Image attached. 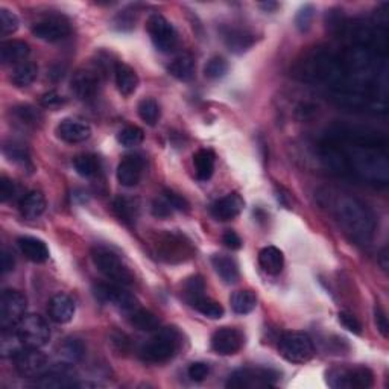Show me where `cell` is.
<instances>
[{
	"mask_svg": "<svg viewBox=\"0 0 389 389\" xmlns=\"http://www.w3.org/2000/svg\"><path fill=\"white\" fill-rule=\"evenodd\" d=\"M336 214L339 222L354 239L368 240L371 238L374 224L371 214L364 204L351 198H342L336 204Z\"/></svg>",
	"mask_w": 389,
	"mask_h": 389,
	"instance_id": "1",
	"label": "cell"
},
{
	"mask_svg": "<svg viewBox=\"0 0 389 389\" xmlns=\"http://www.w3.org/2000/svg\"><path fill=\"white\" fill-rule=\"evenodd\" d=\"M179 347V333L175 327L158 329L157 335L140 349V357L148 364H164L175 356Z\"/></svg>",
	"mask_w": 389,
	"mask_h": 389,
	"instance_id": "2",
	"label": "cell"
},
{
	"mask_svg": "<svg viewBox=\"0 0 389 389\" xmlns=\"http://www.w3.org/2000/svg\"><path fill=\"white\" fill-rule=\"evenodd\" d=\"M154 253L157 259L166 263H181L190 260L194 249L192 242L179 233H163L154 242Z\"/></svg>",
	"mask_w": 389,
	"mask_h": 389,
	"instance_id": "3",
	"label": "cell"
},
{
	"mask_svg": "<svg viewBox=\"0 0 389 389\" xmlns=\"http://www.w3.org/2000/svg\"><path fill=\"white\" fill-rule=\"evenodd\" d=\"M92 259L97 271L105 275L108 280L122 284V286H128V284L134 283L133 273L122 262L121 257L114 251H111V249L96 247L92 251Z\"/></svg>",
	"mask_w": 389,
	"mask_h": 389,
	"instance_id": "4",
	"label": "cell"
},
{
	"mask_svg": "<svg viewBox=\"0 0 389 389\" xmlns=\"http://www.w3.org/2000/svg\"><path fill=\"white\" fill-rule=\"evenodd\" d=\"M279 351L288 362L305 364L314 357L315 347L305 333L288 331L279 340Z\"/></svg>",
	"mask_w": 389,
	"mask_h": 389,
	"instance_id": "5",
	"label": "cell"
},
{
	"mask_svg": "<svg viewBox=\"0 0 389 389\" xmlns=\"http://www.w3.org/2000/svg\"><path fill=\"white\" fill-rule=\"evenodd\" d=\"M280 374L271 370V368H240L236 370L227 381V388L234 389H254V388H269L277 384Z\"/></svg>",
	"mask_w": 389,
	"mask_h": 389,
	"instance_id": "6",
	"label": "cell"
},
{
	"mask_svg": "<svg viewBox=\"0 0 389 389\" xmlns=\"http://www.w3.org/2000/svg\"><path fill=\"white\" fill-rule=\"evenodd\" d=\"M327 384L335 389H366L373 386L374 376L366 366L333 368L327 373Z\"/></svg>",
	"mask_w": 389,
	"mask_h": 389,
	"instance_id": "7",
	"label": "cell"
},
{
	"mask_svg": "<svg viewBox=\"0 0 389 389\" xmlns=\"http://www.w3.org/2000/svg\"><path fill=\"white\" fill-rule=\"evenodd\" d=\"M27 300L22 292L6 289L0 295V325L2 329L17 327L26 316Z\"/></svg>",
	"mask_w": 389,
	"mask_h": 389,
	"instance_id": "8",
	"label": "cell"
},
{
	"mask_svg": "<svg viewBox=\"0 0 389 389\" xmlns=\"http://www.w3.org/2000/svg\"><path fill=\"white\" fill-rule=\"evenodd\" d=\"M146 29H148L152 43L160 52L171 53L172 51H175L178 45V34L169 20H166L160 14H152L148 18Z\"/></svg>",
	"mask_w": 389,
	"mask_h": 389,
	"instance_id": "9",
	"label": "cell"
},
{
	"mask_svg": "<svg viewBox=\"0 0 389 389\" xmlns=\"http://www.w3.org/2000/svg\"><path fill=\"white\" fill-rule=\"evenodd\" d=\"M17 331L29 349H41L51 340L49 324L40 315H26L17 324Z\"/></svg>",
	"mask_w": 389,
	"mask_h": 389,
	"instance_id": "10",
	"label": "cell"
},
{
	"mask_svg": "<svg viewBox=\"0 0 389 389\" xmlns=\"http://www.w3.org/2000/svg\"><path fill=\"white\" fill-rule=\"evenodd\" d=\"M95 297L101 303L113 304L116 308L122 309L123 312H133L138 308V303L133 294H129L128 290L122 289V284H105L101 283L95 286Z\"/></svg>",
	"mask_w": 389,
	"mask_h": 389,
	"instance_id": "11",
	"label": "cell"
},
{
	"mask_svg": "<svg viewBox=\"0 0 389 389\" xmlns=\"http://www.w3.org/2000/svg\"><path fill=\"white\" fill-rule=\"evenodd\" d=\"M16 360V370L22 377L26 379H38L43 376L49 368L47 357L38 349H25Z\"/></svg>",
	"mask_w": 389,
	"mask_h": 389,
	"instance_id": "12",
	"label": "cell"
},
{
	"mask_svg": "<svg viewBox=\"0 0 389 389\" xmlns=\"http://www.w3.org/2000/svg\"><path fill=\"white\" fill-rule=\"evenodd\" d=\"M245 344V335L234 327H222L213 333L212 349L221 356H233Z\"/></svg>",
	"mask_w": 389,
	"mask_h": 389,
	"instance_id": "13",
	"label": "cell"
},
{
	"mask_svg": "<svg viewBox=\"0 0 389 389\" xmlns=\"http://www.w3.org/2000/svg\"><path fill=\"white\" fill-rule=\"evenodd\" d=\"M32 34L47 43H55L68 37L71 25L62 17H47L32 25Z\"/></svg>",
	"mask_w": 389,
	"mask_h": 389,
	"instance_id": "14",
	"label": "cell"
},
{
	"mask_svg": "<svg viewBox=\"0 0 389 389\" xmlns=\"http://www.w3.org/2000/svg\"><path fill=\"white\" fill-rule=\"evenodd\" d=\"M75 380L76 373L71 364H57L49 366L36 385L40 388H72L78 386Z\"/></svg>",
	"mask_w": 389,
	"mask_h": 389,
	"instance_id": "15",
	"label": "cell"
},
{
	"mask_svg": "<svg viewBox=\"0 0 389 389\" xmlns=\"http://www.w3.org/2000/svg\"><path fill=\"white\" fill-rule=\"evenodd\" d=\"M99 86L101 78L96 71L82 68V71L75 72L72 78V92L79 101L95 99L97 92H99Z\"/></svg>",
	"mask_w": 389,
	"mask_h": 389,
	"instance_id": "16",
	"label": "cell"
},
{
	"mask_svg": "<svg viewBox=\"0 0 389 389\" xmlns=\"http://www.w3.org/2000/svg\"><path fill=\"white\" fill-rule=\"evenodd\" d=\"M57 136L66 143H82L92 136L90 125L78 119H64L58 123Z\"/></svg>",
	"mask_w": 389,
	"mask_h": 389,
	"instance_id": "17",
	"label": "cell"
},
{
	"mask_svg": "<svg viewBox=\"0 0 389 389\" xmlns=\"http://www.w3.org/2000/svg\"><path fill=\"white\" fill-rule=\"evenodd\" d=\"M145 168L143 158L138 155L125 157L117 166V179L125 187H134L142 178V172Z\"/></svg>",
	"mask_w": 389,
	"mask_h": 389,
	"instance_id": "18",
	"label": "cell"
},
{
	"mask_svg": "<svg viewBox=\"0 0 389 389\" xmlns=\"http://www.w3.org/2000/svg\"><path fill=\"white\" fill-rule=\"evenodd\" d=\"M243 199L239 197L238 193H230L227 197L218 199L216 203L212 205V214L218 221H231L234 218H238L240 212L243 210Z\"/></svg>",
	"mask_w": 389,
	"mask_h": 389,
	"instance_id": "19",
	"label": "cell"
},
{
	"mask_svg": "<svg viewBox=\"0 0 389 389\" xmlns=\"http://www.w3.org/2000/svg\"><path fill=\"white\" fill-rule=\"evenodd\" d=\"M224 41L228 47V51L233 53H243L248 49H251L255 43V36L247 29H239V27H227L222 32Z\"/></svg>",
	"mask_w": 389,
	"mask_h": 389,
	"instance_id": "20",
	"label": "cell"
},
{
	"mask_svg": "<svg viewBox=\"0 0 389 389\" xmlns=\"http://www.w3.org/2000/svg\"><path fill=\"white\" fill-rule=\"evenodd\" d=\"M49 316L57 324L71 323L75 316V301L66 294L55 295L49 303Z\"/></svg>",
	"mask_w": 389,
	"mask_h": 389,
	"instance_id": "21",
	"label": "cell"
},
{
	"mask_svg": "<svg viewBox=\"0 0 389 389\" xmlns=\"http://www.w3.org/2000/svg\"><path fill=\"white\" fill-rule=\"evenodd\" d=\"M29 52V45L22 40L3 41V43L0 45V61H2L3 64H17V62L22 64V61L26 60Z\"/></svg>",
	"mask_w": 389,
	"mask_h": 389,
	"instance_id": "22",
	"label": "cell"
},
{
	"mask_svg": "<svg viewBox=\"0 0 389 389\" xmlns=\"http://www.w3.org/2000/svg\"><path fill=\"white\" fill-rule=\"evenodd\" d=\"M17 243L20 251H22V254L27 260H31L34 263H43L49 259V249L43 240L25 236V238H20Z\"/></svg>",
	"mask_w": 389,
	"mask_h": 389,
	"instance_id": "23",
	"label": "cell"
},
{
	"mask_svg": "<svg viewBox=\"0 0 389 389\" xmlns=\"http://www.w3.org/2000/svg\"><path fill=\"white\" fill-rule=\"evenodd\" d=\"M25 349L27 347L22 336L18 335L17 329H2V335H0V354H2V357L16 359Z\"/></svg>",
	"mask_w": 389,
	"mask_h": 389,
	"instance_id": "24",
	"label": "cell"
},
{
	"mask_svg": "<svg viewBox=\"0 0 389 389\" xmlns=\"http://www.w3.org/2000/svg\"><path fill=\"white\" fill-rule=\"evenodd\" d=\"M20 213L26 219H37L46 210V198L41 192H29L20 201Z\"/></svg>",
	"mask_w": 389,
	"mask_h": 389,
	"instance_id": "25",
	"label": "cell"
},
{
	"mask_svg": "<svg viewBox=\"0 0 389 389\" xmlns=\"http://www.w3.org/2000/svg\"><path fill=\"white\" fill-rule=\"evenodd\" d=\"M114 73L117 90H119L123 96L134 95L138 87V75L136 73L134 68L129 67L128 64H123V62H119V64L116 66Z\"/></svg>",
	"mask_w": 389,
	"mask_h": 389,
	"instance_id": "26",
	"label": "cell"
},
{
	"mask_svg": "<svg viewBox=\"0 0 389 389\" xmlns=\"http://www.w3.org/2000/svg\"><path fill=\"white\" fill-rule=\"evenodd\" d=\"M213 268L216 271V274L224 280L227 284H234L239 280V268L231 257L224 254H214L212 257Z\"/></svg>",
	"mask_w": 389,
	"mask_h": 389,
	"instance_id": "27",
	"label": "cell"
},
{
	"mask_svg": "<svg viewBox=\"0 0 389 389\" xmlns=\"http://www.w3.org/2000/svg\"><path fill=\"white\" fill-rule=\"evenodd\" d=\"M113 210L116 213V216L119 218L123 224L133 225L136 224V221L138 218L140 207H138L137 199L128 197H117L113 203Z\"/></svg>",
	"mask_w": 389,
	"mask_h": 389,
	"instance_id": "28",
	"label": "cell"
},
{
	"mask_svg": "<svg viewBox=\"0 0 389 389\" xmlns=\"http://www.w3.org/2000/svg\"><path fill=\"white\" fill-rule=\"evenodd\" d=\"M259 263L266 274L279 275L284 266V255L279 248L266 247L259 253Z\"/></svg>",
	"mask_w": 389,
	"mask_h": 389,
	"instance_id": "29",
	"label": "cell"
},
{
	"mask_svg": "<svg viewBox=\"0 0 389 389\" xmlns=\"http://www.w3.org/2000/svg\"><path fill=\"white\" fill-rule=\"evenodd\" d=\"M214 163H216V157H214L213 151L210 149H201L193 155V166L194 173L199 181H208L214 172Z\"/></svg>",
	"mask_w": 389,
	"mask_h": 389,
	"instance_id": "30",
	"label": "cell"
},
{
	"mask_svg": "<svg viewBox=\"0 0 389 389\" xmlns=\"http://www.w3.org/2000/svg\"><path fill=\"white\" fill-rule=\"evenodd\" d=\"M169 73L179 81H192L194 76V60L192 55L183 53L169 64Z\"/></svg>",
	"mask_w": 389,
	"mask_h": 389,
	"instance_id": "31",
	"label": "cell"
},
{
	"mask_svg": "<svg viewBox=\"0 0 389 389\" xmlns=\"http://www.w3.org/2000/svg\"><path fill=\"white\" fill-rule=\"evenodd\" d=\"M129 323L134 325L137 330L142 331H155L160 329V319L157 315L145 309H134L129 312Z\"/></svg>",
	"mask_w": 389,
	"mask_h": 389,
	"instance_id": "32",
	"label": "cell"
},
{
	"mask_svg": "<svg viewBox=\"0 0 389 389\" xmlns=\"http://www.w3.org/2000/svg\"><path fill=\"white\" fill-rule=\"evenodd\" d=\"M38 76V67L34 62H22L11 75V82L18 88L29 87Z\"/></svg>",
	"mask_w": 389,
	"mask_h": 389,
	"instance_id": "33",
	"label": "cell"
},
{
	"mask_svg": "<svg viewBox=\"0 0 389 389\" xmlns=\"http://www.w3.org/2000/svg\"><path fill=\"white\" fill-rule=\"evenodd\" d=\"M231 309L239 315H247L251 314L257 305V295L253 290H238L234 292L230 298Z\"/></svg>",
	"mask_w": 389,
	"mask_h": 389,
	"instance_id": "34",
	"label": "cell"
},
{
	"mask_svg": "<svg viewBox=\"0 0 389 389\" xmlns=\"http://www.w3.org/2000/svg\"><path fill=\"white\" fill-rule=\"evenodd\" d=\"M190 305L194 310H198L201 315H204L210 319H221L225 314L224 308H222L218 301H214L205 295L199 297L198 300H194Z\"/></svg>",
	"mask_w": 389,
	"mask_h": 389,
	"instance_id": "35",
	"label": "cell"
},
{
	"mask_svg": "<svg viewBox=\"0 0 389 389\" xmlns=\"http://www.w3.org/2000/svg\"><path fill=\"white\" fill-rule=\"evenodd\" d=\"M73 168L78 175L84 178H92L99 172V160L92 154H82L75 157Z\"/></svg>",
	"mask_w": 389,
	"mask_h": 389,
	"instance_id": "36",
	"label": "cell"
},
{
	"mask_svg": "<svg viewBox=\"0 0 389 389\" xmlns=\"http://www.w3.org/2000/svg\"><path fill=\"white\" fill-rule=\"evenodd\" d=\"M137 111H138V116H140V119L145 123L151 125V127H154L160 119V105L155 99H152V97H145V99L138 102Z\"/></svg>",
	"mask_w": 389,
	"mask_h": 389,
	"instance_id": "37",
	"label": "cell"
},
{
	"mask_svg": "<svg viewBox=\"0 0 389 389\" xmlns=\"http://www.w3.org/2000/svg\"><path fill=\"white\" fill-rule=\"evenodd\" d=\"M11 114L23 127H37L38 122L41 121V114L31 105H18L16 108H11Z\"/></svg>",
	"mask_w": 389,
	"mask_h": 389,
	"instance_id": "38",
	"label": "cell"
},
{
	"mask_svg": "<svg viewBox=\"0 0 389 389\" xmlns=\"http://www.w3.org/2000/svg\"><path fill=\"white\" fill-rule=\"evenodd\" d=\"M204 290H205V283L203 280V277H199V275L190 277V279L184 283L186 301L192 304L194 300H198L199 297L204 295Z\"/></svg>",
	"mask_w": 389,
	"mask_h": 389,
	"instance_id": "39",
	"label": "cell"
},
{
	"mask_svg": "<svg viewBox=\"0 0 389 389\" xmlns=\"http://www.w3.org/2000/svg\"><path fill=\"white\" fill-rule=\"evenodd\" d=\"M117 142L125 148H133L143 142V131L137 127H125L117 134Z\"/></svg>",
	"mask_w": 389,
	"mask_h": 389,
	"instance_id": "40",
	"label": "cell"
},
{
	"mask_svg": "<svg viewBox=\"0 0 389 389\" xmlns=\"http://www.w3.org/2000/svg\"><path fill=\"white\" fill-rule=\"evenodd\" d=\"M18 17L12 11L0 8V36L8 37L18 29Z\"/></svg>",
	"mask_w": 389,
	"mask_h": 389,
	"instance_id": "41",
	"label": "cell"
},
{
	"mask_svg": "<svg viewBox=\"0 0 389 389\" xmlns=\"http://www.w3.org/2000/svg\"><path fill=\"white\" fill-rule=\"evenodd\" d=\"M228 72V62L221 57H213L207 61L204 73L208 79H219Z\"/></svg>",
	"mask_w": 389,
	"mask_h": 389,
	"instance_id": "42",
	"label": "cell"
},
{
	"mask_svg": "<svg viewBox=\"0 0 389 389\" xmlns=\"http://www.w3.org/2000/svg\"><path fill=\"white\" fill-rule=\"evenodd\" d=\"M61 353L68 360H81L86 354V347L79 339H67L61 347Z\"/></svg>",
	"mask_w": 389,
	"mask_h": 389,
	"instance_id": "43",
	"label": "cell"
},
{
	"mask_svg": "<svg viewBox=\"0 0 389 389\" xmlns=\"http://www.w3.org/2000/svg\"><path fill=\"white\" fill-rule=\"evenodd\" d=\"M315 18V8L312 5H304L303 8L298 11L295 17V25L300 32H308Z\"/></svg>",
	"mask_w": 389,
	"mask_h": 389,
	"instance_id": "44",
	"label": "cell"
},
{
	"mask_svg": "<svg viewBox=\"0 0 389 389\" xmlns=\"http://www.w3.org/2000/svg\"><path fill=\"white\" fill-rule=\"evenodd\" d=\"M3 154L8 157L10 162H16V163H25L27 162V158H29L23 146L17 143H6L3 146Z\"/></svg>",
	"mask_w": 389,
	"mask_h": 389,
	"instance_id": "45",
	"label": "cell"
},
{
	"mask_svg": "<svg viewBox=\"0 0 389 389\" xmlns=\"http://www.w3.org/2000/svg\"><path fill=\"white\" fill-rule=\"evenodd\" d=\"M339 323L344 325V327L354 333V335H362V324L359 323V319L354 316L350 312H339Z\"/></svg>",
	"mask_w": 389,
	"mask_h": 389,
	"instance_id": "46",
	"label": "cell"
},
{
	"mask_svg": "<svg viewBox=\"0 0 389 389\" xmlns=\"http://www.w3.org/2000/svg\"><path fill=\"white\" fill-rule=\"evenodd\" d=\"M163 198L168 201L173 210H178V212L189 210V203H187L186 198H183L181 194H178L175 192H172V190H164Z\"/></svg>",
	"mask_w": 389,
	"mask_h": 389,
	"instance_id": "47",
	"label": "cell"
},
{
	"mask_svg": "<svg viewBox=\"0 0 389 389\" xmlns=\"http://www.w3.org/2000/svg\"><path fill=\"white\" fill-rule=\"evenodd\" d=\"M187 374L193 381H203L210 374V366L204 362H193L187 370Z\"/></svg>",
	"mask_w": 389,
	"mask_h": 389,
	"instance_id": "48",
	"label": "cell"
},
{
	"mask_svg": "<svg viewBox=\"0 0 389 389\" xmlns=\"http://www.w3.org/2000/svg\"><path fill=\"white\" fill-rule=\"evenodd\" d=\"M16 190V184H14L12 179L8 177L0 178V199H2V203H8L10 199H12Z\"/></svg>",
	"mask_w": 389,
	"mask_h": 389,
	"instance_id": "49",
	"label": "cell"
},
{
	"mask_svg": "<svg viewBox=\"0 0 389 389\" xmlns=\"http://www.w3.org/2000/svg\"><path fill=\"white\" fill-rule=\"evenodd\" d=\"M152 213H154L155 218L166 219V218H169L171 214L173 213V208L171 207V204L168 203V201H166L164 198H162V199L154 201V204H152Z\"/></svg>",
	"mask_w": 389,
	"mask_h": 389,
	"instance_id": "50",
	"label": "cell"
},
{
	"mask_svg": "<svg viewBox=\"0 0 389 389\" xmlns=\"http://www.w3.org/2000/svg\"><path fill=\"white\" fill-rule=\"evenodd\" d=\"M374 319H376L377 330L381 333V336L388 338L389 336V323H388L386 314L380 305H376V309H374Z\"/></svg>",
	"mask_w": 389,
	"mask_h": 389,
	"instance_id": "51",
	"label": "cell"
},
{
	"mask_svg": "<svg viewBox=\"0 0 389 389\" xmlns=\"http://www.w3.org/2000/svg\"><path fill=\"white\" fill-rule=\"evenodd\" d=\"M64 102H66L64 97L60 96L57 92H49L40 97V103L45 108H58Z\"/></svg>",
	"mask_w": 389,
	"mask_h": 389,
	"instance_id": "52",
	"label": "cell"
},
{
	"mask_svg": "<svg viewBox=\"0 0 389 389\" xmlns=\"http://www.w3.org/2000/svg\"><path fill=\"white\" fill-rule=\"evenodd\" d=\"M222 242L224 245L230 249H240L242 248V239L239 238L238 233L234 231H227L224 236H222Z\"/></svg>",
	"mask_w": 389,
	"mask_h": 389,
	"instance_id": "53",
	"label": "cell"
},
{
	"mask_svg": "<svg viewBox=\"0 0 389 389\" xmlns=\"http://www.w3.org/2000/svg\"><path fill=\"white\" fill-rule=\"evenodd\" d=\"M0 266H2V274H8L11 271H14V266H16V260L10 251L3 249L2 251V257H0Z\"/></svg>",
	"mask_w": 389,
	"mask_h": 389,
	"instance_id": "54",
	"label": "cell"
},
{
	"mask_svg": "<svg viewBox=\"0 0 389 389\" xmlns=\"http://www.w3.org/2000/svg\"><path fill=\"white\" fill-rule=\"evenodd\" d=\"M111 342L119 345V350H121V351H123V353H125V351H127V345H128V340H127V338H125L123 335H117L116 338L111 339Z\"/></svg>",
	"mask_w": 389,
	"mask_h": 389,
	"instance_id": "55",
	"label": "cell"
},
{
	"mask_svg": "<svg viewBox=\"0 0 389 389\" xmlns=\"http://www.w3.org/2000/svg\"><path fill=\"white\" fill-rule=\"evenodd\" d=\"M379 262H380V266L384 271H388V251H386V248L381 251L380 257H379Z\"/></svg>",
	"mask_w": 389,
	"mask_h": 389,
	"instance_id": "56",
	"label": "cell"
},
{
	"mask_svg": "<svg viewBox=\"0 0 389 389\" xmlns=\"http://www.w3.org/2000/svg\"><path fill=\"white\" fill-rule=\"evenodd\" d=\"M260 6H262V8H265L266 11H273V10H275L279 5L273 3V2H268V3H260Z\"/></svg>",
	"mask_w": 389,
	"mask_h": 389,
	"instance_id": "57",
	"label": "cell"
}]
</instances>
